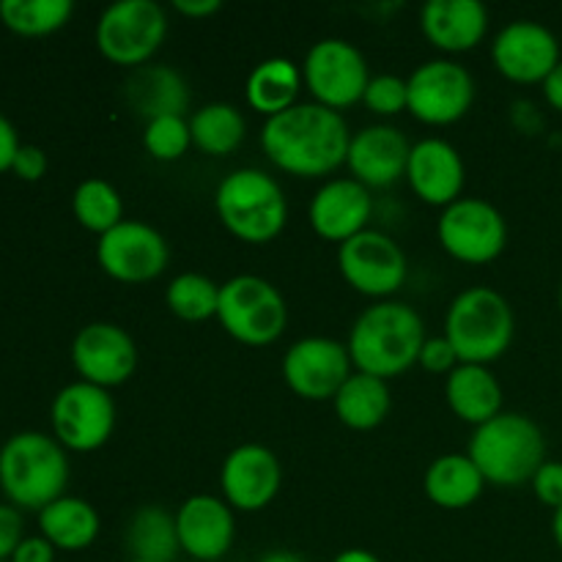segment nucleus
I'll return each instance as SVG.
<instances>
[{"label": "nucleus", "instance_id": "f257e3e1", "mask_svg": "<svg viewBox=\"0 0 562 562\" xmlns=\"http://www.w3.org/2000/svg\"><path fill=\"white\" fill-rule=\"evenodd\" d=\"M349 143L344 115L318 102H296L285 113L267 119L261 130L269 162L300 179H318L346 165Z\"/></svg>", "mask_w": 562, "mask_h": 562}, {"label": "nucleus", "instance_id": "f03ea898", "mask_svg": "<svg viewBox=\"0 0 562 562\" xmlns=\"http://www.w3.org/2000/svg\"><path fill=\"white\" fill-rule=\"evenodd\" d=\"M423 344H426V324L415 307L404 302H379L360 313L346 349L357 373L387 382L420 360Z\"/></svg>", "mask_w": 562, "mask_h": 562}, {"label": "nucleus", "instance_id": "7ed1b4c3", "mask_svg": "<svg viewBox=\"0 0 562 562\" xmlns=\"http://www.w3.org/2000/svg\"><path fill=\"white\" fill-rule=\"evenodd\" d=\"M472 464L492 486L516 488L530 483L547 461V437L541 426L519 412H503L475 428L470 442Z\"/></svg>", "mask_w": 562, "mask_h": 562}, {"label": "nucleus", "instance_id": "20e7f679", "mask_svg": "<svg viewBox=\"0 0 562 562\" xmlns=\"http://www.w3.org/2000/svg\"><path fill=\"white\" fill-rule=\"evenodd\" d=\"M66 483L69 459L58 439L22 431L0 448V488L20 508L44 510L64 497Z\"/></svg>", "mask_w": 562, "mask_h": 562}, {"label": "nucleus", "instance_id": "39448f33", "mask_svg": "<svg viewBox=\"0 0 562 562\" xmlns=\"http://www.w3.org/2000/svg\"><path fill=\"white\" fill-rule=\"evenodd\" d=\"M516 318L499 291L475 285L450 302L445 316V338L453 344L459 362L488 366L514 344Z\"/></svg>", "mask_w": 562, "mask_h": 562}, {"label": "nucleus", "instance_id": "423d86ee", "mask_svg": "<svg viewBox=\"0 0 562 562\" xmlns=\"http://www.w3.org/2000/svg\"><path fill=\"white\" fill-rule=\"evenodd\" d=\"M214 209L225 228L247 245L278 239L289 220V203L272 176L258 168H239L220 181Z\"/></svg>", "mask_w": 562, "mask_h": 562}, {"label": "nucleus", "instance_id": "0eeeda50", "mask_svg": "<svg viewBox=\"0 0 562 562\" xmlns=\"http://www.w3.org/2000/svg\"><path fill=\"white\" fill-rule=\"evenodd\" d=\"M217 318L245 346H269L283 335L289 307L283 294L258 274H236L220 285Z\"/></svg>", "mask_w": 562, "mask_h": 562}, {"label": "nucleus", "instance_id": "6e6552de", "mask_svg": "<svg viewBox=\"0 0 562 562\" xmlns=\"http://www.w3.org/2000/svg\"><path fill=\"white\" fill-rule=\"evenodd\" d=\"M168 36V16L154 0H119L97 22V47L110 64L140 69Z\"/></svg>", "mask_w": 562, "mask_h": 562}, {"label": "nucleus", "instance_id": "1a4fd4ad", "mask_svg": "<svg viewBox=\"0 0 562 562\" xmlns=\"http://www.w3.org/2000/svg\"><path fill=\"white\" fill-rule=\"evenodd\" d=\"M437 236L445 252L456 261L483 267L503 256L508 245V223L503 212L481 198H459L442 209L437 223Z\"/></svg>", "mask_w": 562, "mask_h": 562}, {"label": "nucleus", "instance_id": "9d476101", "mask_svg": "<svg viewBox=\"0 0 562 562\" xmlns=\"http://www.w3.org/2000/svg\"><path fill=\"white\" fill-rule=\"evenodd\" d=\"M302 80L318 104L344 110L362 102L371 82L366 55L346 38H322L305 55Z\"/></svg>", "mask_w": 562, "mask_h": 562}, {"label": "nucleus", "instance_id": "9b49d317", "mask_svg": "<svg viewBox=\"0 0 562 562\" xmlns=\"http://www.w3.org/2000/svg\"><path fill=\"white\" fill-rule=\"evenodd\" d=\"M338 269L357 294L384 300L406 283V256L393 236L366 228L338 247Z\"/></svg>", "mask_w": 562, "mask_h": 562}, {"label": "nucleus", "instance_id": "f8f14e48", "mask_svg": "<svg viewBox=\"0 0 562 562\" xmlns=\"http://www.w3.org/2000/svg\"><path fill=\"white\" fill-rule=\"evenodd\" d=\"M409 86V113L431 126L456 124L470 113L475 102V80L461 64L448 58L428 60L417 66Z\"/></svg>", "mask_w": 562, "mask_h": 562}, {"label": "nucleus", "instance_id": "ddd939ff", "mask_svg": "<svg viewBox=\"0 0 562 562\" xmlns=\"http://www.w3.org/2000/svg\"><path fill=\"white\" fill-rule=\"evenodd\" d=\"M55 439L77 453L99 450L115 428V404L108 390L88 382L66 384L53 401Z\"/></svg>", "mask_w": 562, "mask_h": 562}, {"label": "nucleus", "instance_id": "4468645a", "mask_svg": "<svg viewBox=\"0 0 562 562\" xmlns=\"http://www.w3.org/2000/svg\"><path fill=\"white\" fill-rule=\"evenodd\" d=\"M97 261L119 283H148L168 269L170 247L157 228L137 220H124L99 236Z\"/></svg>", "mask_w": 562, "mask_h": 562}, {"label": "nucleus", "instance_id": "2eb2a0df", "mask_svg": "<svg viewBox=\"0 0 562 562\" xmlns=\"http://www.w3.org/2000/svg\"><path fill=\"white\" fill-rule=\"evenodd\" d=\"M351 376V357L346 344L335 338H302L283 357V379L294 395L305 401H329Z\"/></svg>", "mask_w": 562, "mask_h": 562}, {"label": "nucleus", "instance_id": "dca6fc26", "mask_svg": "<svg viewBox=\"0 0 562 562\" xmlns=\"http://www.w3.org/2000/svg\"><path fill=\"white\" fill-rule=\"evenodd\" d=\"M492 60L499 75L510 82L532 86L547 80L560 64V42L547 25L536 20H516L497 33Z\"/></svg>", "mask_w": 562, "mask_h": 562}, {"label": "nucleus", "instance_id": "f3484780", "mask_svg": "<svg viewBox=\"0 0 562 562\" xmlns=\"http://www.w3.org/2000/svg\"><path fill=\"white\" fill-rule=\"evenodd\" d=\"M225 503L241 514L263 510L283 486L280 459L263 445H239L231 450L220 470Z\"/></svg>", "mask_w": 562, "mask_h": 562}, {"label": "nucleus", "instance_id": "a211bd4d", "mask_svg": "<svg viewBox=\"0 0 562 562\" xmlns=\"http://www.w3.org/2000/svg\"><path fill=\"white\" fill-rule=\"evenodd\" d=\"M71 362L82 382L104 390L119 387L137 368L135 340L119 324L93 322L77 333L71 344Z\"/></svg>", "mask_w": 562, "mask_h": 562}, {"label": "nucleus", "instance_id": "6ab92c4d", "mask_svg": "<svg viewBox=\"0 0 562 562\" xmlns=\"http://www.w3.org/2000/svg\"><path fill=\"white\" fill-rule=\"evenodd\" d=\"M181 552L195 562H214L231 552L236 538L234 508L212 494H195L176 510Z\"/></svg>", "mask_w": 562, "mask_h": 562}, {"label": "nucleus", "instance_id": "aec40b11", "mask_svg": "<svg viewBox=\"0 0 562 562\" xmlns=\"http://www.w3.org/2000/svg\"><path fill=\"white\" fill-rule=\"evenodd\" d=\"M409 154L412 146L404 132L390 124H373L351 135L346 165L355 181L366 184L368 190H382L404 179Z\"/></svg>", "mask_w": 562, "mask_h": 562}, {"label": "nucleus", "instance_id": "412c9836", "mask_svg": "<svg viewBox=\"0 0 562 562\" xmlns=\"http://www.w3.org/2000/svg\"><path fill=\"white\" fill-rule=\"evenodd\" d=\"M406 181L423 203L448 209L464 190V159L448 140L426 137L412 146Z\"/></svg>", "mask_w": 562, "mask_h": 562}, {"label": "nucleus", "instance_id": "4be33fe9", "mask_svg": "<svg viewBox=\"0 0 562 562\" xmlns=\"http://www.w3.org/2000/svg\"><path fill=\"white\" fill-rule=\"evenodd\" d=\"M371 212L373 201L366 184L355 179H333L313 195L307 217L322 239L344 245L366 231Z\"/></svg>", "mask_w": 562, "mask_h": 562}, {"label": "nucleus", "instance_id": "5701e85b", "mask_svg": "<svg viewBox=\"0 0 562 562\" xmlns=\"http://www.w3.org/2000/svg\"><path fill=\"white\" fill-rule=\"evenodd\" d=\"M423 36L442 53H470L488 31V11L477 0H428L420 11Z\"/></svg>", "mask_w": 562, "mask_h": 562}, {"label": "nucleus", "instance_id": "b1692460", "mask_svg": "<svg viewBox=\"0 0 562 562\" xmlns=\"http://www.w3.org/2000/svg\"><path fill=\"white\" fill-rule=\"evenodd\" d=\"M445 398H448L456 417L475 428L503 415V384L486 366H464L461 362L448 376Z\"/></svg>", "mask_w": 562, "mask_h": 562}, {"label": "nucleus", "instance_id": "393cba45", "mask_svg": "<svg viewBox=\"0 0 562 562\" xmlns=\"http://www.w3.org/2000/svg\"><path fill=\"white\" fill-rule=\"evenodd\" d=\"M126 99L146 121L162 115H181L190 108L184 77L170 66H140L126 80Z\"/></svg>", "mask_w": 562, "mask_h": 562}, {"label": "nucleus", "instance_id": "a878e982", "mask_svg": "<svg viewBox=\"0 0 562 562\" xmlns=\"http://www.w3.org/2000/svg\"><path fill=\"white\" fill-rule=\"evenodd\" d=\"M423 486H426V497L439 508L464 510L477 503L486 481H483L481 470L472 464L470 456L448 453L431 461Z\"/></svg>", "mask_w": 562, "mask_h": 562}, {"label": "nucleus", "instance_id": "bb28decb", "mask_svg": "<svg viewBox=\"0 0 562 562\" xmlns=\"http://www.w3.org/2000/svg\"><path fill=\"white\" fill-rule=\"evenodd\" d=\"M302 88V69L289 58H267L250 71L245 86L247 104L256 113L274 119L294 108Z\"/></svg>", "mask_w": 562, "mask_h": 562}, {"label": "nucleus", "instance_id": "cd10ccee", "mask_svg": "<svg viewBox=\"0 0 562 562\" xmlns=\"http://www.w3.org/2000/svg\"><path fill=\"white\" fill-rule=\"evenodd\" d=\"M333 401L338 420L351 431H371L382 426L393 406L387 382L368 373H351Z\"/></svg>", "mask_w": 562, "mask_h": 562}, {"label": "nucleus", "instance_id": "c85d7f7f", "mask_svg": "<svg viewBox=\"0 0 562 562\" xmlns=\"http://www.w3.org/2000/svg\"><path fill=\"white\" fill-rule=\"evenodd\" d=\"M42 536L64 552H82L99 536V514L91 503L80 497H60L38 510Z\"/></svg>", "mask_w": 562, "mask_h": 562}, {"label": "nucleus", "instance_id": "c756f323", "mask_svg": "<svg viewBox=\"0 0 562 562\" xmlns=\"http://www.w3.org/2000/svg\"><path fill=\"white\" fill-rule=\"evenodd\" d=\"M126 547L132 560L146 562H173L179 554V532L176 516L159 505H143L135 510L126 527Z\"/></svg>", "mask_w": 562, "mask_h": 562}, {"label": "nucleus", "instance_id": "7c9ffc66", "mask_svg": "<svg viewBox=\"0 0 562 562\" xmlns=\"http://www.w3.org/2000/svg\"><path fill=\"white\" fill-rule=\"evenodd\" d=\"M192 143L209 157H228L245 140V119L228 102H212L190 119Z\"/></svg>", "mask_w": 562, "mask_h": 562}, {"label": "nucleus", "instance_id": "2f4dec72", "mask_svg": "<svg viewBox=\"0 0 562 562\" xmlns=\"http://www.w3.org/2000/svg\"><path fill=\"white\" fill-rule=\"evenodd\" d=\"M71 0H0V20L20 36H47L69 22Z\"/></svg>", "mask_w": 562, "mask_h": 562}, {"label": "nucleus", "instance_id": "473e14b6", "mask_svg": "<svg viewBox=\"0 0 562 562\" xmlns=\"http://www.w3.org/2000/svg\"><path fill=\"white\" fill-rule=\"evenodd\" d=\"M77 223L93 234H108L115 225L124 223V201L119 190L104 179H86L71 198Z\"/></svg>", "mask_w": 562, "mask_h": 562}, {"label": "nucleus", "instance_id": "72a5a7b5", "mask_svg": "<svg viewBox=\"0 0 562 562\" xmlns=\"http://www.w3.org/2000/svg\"><path fill=\"white\" fill-rule=\"evenodd\" d=\"M170 313L181 322H206L217 316L220 305V285L212 278L198 272H184L173 278V283L165 291Z\"/></svg>", "mask_w": 562, "mask_h": 562}, {"label": "nucleus", "instance_id": "f704fd0d", "mask_svg": "<svg viewBox=\"0 0 562 562\" xmlns=\"http://www.w3.org/2000/svg\"><path fill=\"white\" fill-rule=\"evenodd\" d=\"M143 146L159 162H176L192 146L190 121H184L181 115H162V119L146 121Z\"/></svg>", "mask_w": 562, "mask_h": 562}, {"label": "nucleus", "instance_id": "c9c22d12", "mask_svg": "<svg viewBox=\"0 0 562 562\" xmlns=\"http://www.w3.org/2000/svg\"><path fill=\"white\" fill-rule=\"evenodd\" d=\"M362 102L376 115H398L409 110V86L395 75H376L368 82Z\"/></svg>", "mask_w": 562, "mask_h": 562}, {"label": "nucleus", "instance_id": "e433bc0d", "mask_svg": "<svg viewBox=\"0 0 562 562\" xmlns=\"http://www.w3.org/2000/svg\"><path fill=\"white\" fill-rule=\"evenodd\" d=\"M417 366L428 373H448L450 376L461 362H459V355H456L453 344L442 335V338H426Z\"/></svg>", "mask_w": 562, "mask_h": 562}, {"label": "nucleus", "instance_id": "4c0bfd02", "mask_svg": "<svg viewBox=\"0 0 562 562\" xmlns=\"http://www.w3.org/2000/svg\"><path fill=\"white\" fill-rule=\"evenodd\" d=\"M530 483L541 505L552 510L562 508V461H543L541 470L536 472Z\"/></svg>", "mask_w": 562, "mask_h": 562}, {"label": "nucleus", "instance_id": "58836bf2", "mask_svg": "<svg viewBox=\"0 0 562 562\" xmlns=\"http://www.w3.org/2000/svg\"><path fill=\"white\" fill-rule=\"evenodd\" d=\"M22 543V516L11 505H0V562H9Z\"/></svg>", "mask_w": 562, "mask_h": 562}, {"label": "nucleus", "instance_id": "ea45409f", "mask_svg": "<svg viewBox=\"0 0 562 562\" xmlns=\"http://www.w3.org/2000/svg\"><path fill=\"white\" fill-rule=\"evenodd\" d=\"M11 170H14L22 181H38L47 173V154L38 146H20Z\"/></svg>", "mask_w": 562, "mask_h": 562}, {"label": "nucleus", "instance_id": "a19ab883", "mask_svg": "<svg viewBox=\"0 0 562 562\" xmlns=\"http://www.w3.org/2000/svg\"><path fill=\"white\" fill-rule=\"evenodd\" d=\"M9 562H55V547L44 536L22 538Z\"/></svg>", "mask_w": 562, "mask_h": 562}, {"label": "nucleus", "instance_id": "79ce46f5", "mask_svg": "<svg viewBox=\"0 0 562 562\" xmlns=\"http://www.w3.org/2000/svg\"><path fill=\"white\" fill-rule=\"evenodd\" d=\"M16 151H20V140H16V130L5 115H0V173L11 170Z\"/></svg>", "mask_w": 562, "mask_h": 562}, {"label": "nucleus", "instance_id": "37998d69", "mask_svg": "<svg viewBox=\"0 0 562 562\" xmlns=\"http://www.w3.org/2000/svg\"><path fill=\"white\" fill-rule=\"evenodd\" d=\"M173 9L190 20H206V16L217 14L223 3L220 0H173Z\"/></svg>", "mask_w": 562, "mask_h": 562}, {"label": "nucleus", "instance_id": "c03bdc74", "mask_svg": "<svg viewBox=\"0 0 562 562\" xmlns=\"http://www.w3.org/2000/svg\"><path fill=\"white\" fill-rule=\"evenodd\" d=\"M543 97H547V102L552 104L558 113H562V60L554 66L552 75L543 80Z\"/></svg>", "mask_w": 562, "mask_h": 562}, {"label": "nucleus", "instance_id": "a18cd8bd", "mask_svg": "<svg viewBox=\"0 0 562 562\" xmlns=\"http://www.w3.org/2000/svg\"><path fill=\"white\" fill-rule=\"evenodd\" d=\"M333 562H382V560H379L376 554L366 552V549H346V552H340Z\"/></svg>", "mask_w": 562, "mask_h": 562}, {"label": "nucleus", "instance_id": "49530a36", "mask_svg": "<svg viewBox=\"0 0 562 562\" xmlns=\"http://www.w3.org/2000/svg\"><path fill=\"white\" fill-rule=\"evenodd\" d=\"M258 562H305V560L294 552H285V549H274V552H267Z\"/></svg>", "mask_w": 562, "mask_h": 562}, {"label": "nucleus", "instance_id": "de8ad7c7", "mask_svg": "<svg viewBox=\"0 0 562 562\" xmlns=\"http://www.w3.org/2000/svg\"><path fill=\"white\" fill-rule=\"evenodd\" d=\"M552 536H554V543H558V549L562 552V508L554 510L552 516Z\"/></svg>", "mask_w": 562, "mask_h": 562}, {"label": "nucleus", "instance_id": "09e8293b", "mask_svg": "<svg viewBox=\"0 0 562 562\" xmlns=\"http://www.w3.org/2000/svg\"><path fill=\"white\" fill-rule=\"evenodd\" d=\"M558 302H560V311H562V285H560V294H558Z\"/></svg>", "mask_w": 562, "mask_h": 562}, {"label": "nucleus", "instance_id": "8fccbe9b", "mask_svg": "<svg viewBox=\"0 0 562 562\" xmlns=\"http://www.w3.org/2000/svg\"><path fill=\"white\" fill-rule=\"evenodd\" d=\"M130 562H146V560H130Z\"/></svg>", "mask_w": 562, "mask_h": 562}]
</instances>
